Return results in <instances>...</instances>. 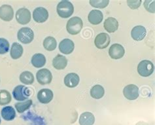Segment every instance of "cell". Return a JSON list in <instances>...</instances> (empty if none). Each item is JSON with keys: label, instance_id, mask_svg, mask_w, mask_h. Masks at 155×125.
I'll use <instances>...</instances> for the list:
<instances>
[{"label": "cell", "instance_id": "1", "mask_svg": "<svg viewBox=\"0 0 155 125\" xmlns=\"http://www.w3.org/2000/svg\"><path fill=\"white\" fill-rule=\"evenodd\" d=\"M56 9L58 15L63 18H67L71 17L74 12V7L72 3L67 0L61 1L57 5Z\"/></svg>", "mask_w": 155, "mask_h": 125}, {"label": "cell", "instance_id": "2", "mask_svg": "<svg viewBox=\"0 0 155 125\" xmlns=\"http://www.w3.org/2000/svg\"><path fill=\"white\" fill-rule=\"evenodd\" d=\"M83 23L82 19L78 17H74L69 20L67 22L66 29L69 34L77 35L83 28Z\"/></svg>", "mask_w": 155, "mask_h": 125}, {"label": "cell", "instance_id": "3", "mask_svg": "<svg viewBox=\"0 0 155 125\" xmlns=\"http://www.w3.org/2000/svg\"><path fill=\"white\" fill-rule=\"evenodd\" d=\"M17 38L19 41L23 44H29L34 40V31L30 28H22L18 31Z\"/></svg>", "mask_w": 155, "mask_h": 125}, {"label": "cell", "instance_id": "4", "mask_svg": "<svg viewBox=\"0 0 155 125\" xmlns=\"http://www.w3.org/2000/svg\"><path fill=\"white\" fill-rule=\"evenodd\" d=\"M154 71L153 64L149 60H143L138 64L137 72L142 77H148Z\"/></svg>", "mask_w": 155, "mask_h": 125}, {"label": "cell", "instance_id": "5", "mask_svg": "<svg viewBox=\"0 0 155 125\" xmlns=\"http://www.w3.org/2000/svg\"><path fill=\"white\" fill-rule=\"evenodd\" d=\"M13 97L16 100L24 101L30 96V90L29 88L24 85H18L16 87L13 91Z\"/></svg>", "mask_w": 155, "mask_h": 125}, {"label": "cell", "instance_id": "6", "mask_svg": "<svg viewBox=\"0 0 155 125\" xmlns=\"http://www.w3.org/2000/svg\"><path fill=\"white\" fill-rule=\"evenodd\" d=\"M36 78L39 84H50L52 80V75L51 72L44 68V69L39 70L36 74Z\"/></svg>", "mask_w": 155, "mask_h": 125}, {"label": "cell", "instance_id": "7", "mask_svg": "<svg viewBox=\"0 0 155 125\" xmlns=\"http://www.w3.org/2000/svg\"><path fill=\"white\" fill-rule=\"evenodd\" d=\"M16 20L20 25H27L31 21L30 11L26 8L19 9L16 13Z\"/></svg>", "mask_w": 155, "mask_h": 125}, {"label": "cell", "instance_id": "8", "mask_svg": "<svg viewBox=\"0 0 155 125\" xmlns=\"http://www.w3.org/2000/svg\"><path fill=\"white\" fill-rule=\"evenodd\" d=\"M124 97L129 100H135L139 96V88L135 84H128L123 90Z\"/></svg>", "mask_w": 155, "mask_h": 125}, {"label": "cell", "instance_id": "9", "mask_svg": "<svg viewBox=\"0 0 155 125\" xmlns=\"http://www.w3.org/2000/svg\"><path fill=\"white\" fill-rule=\"evenodd\" d=\"M110 41H111V39L107 34L101 33L96 37L94 43L97 49H104L109 46Z\"/></svg>", "mask_w": 155, "mask_h": 125}, {"label": "cell", "instance_id": "10", "mask_svg": "<svg viewBox=\"0 0 155 125\" xmlns=\"http://www.w3.org/2000/svg\"><path fill=\"white\" fill-rule=\"evenodd\" d=\"M14 17L13 7L9 5H3L0 7V18L5 22L12 21Z\"/></svg>", "mask_w": 155, "mask_h": 125}, {"label": "cell", "instance_id": "11", "mask_svg": "<svg viewBox=\"0 0 155 125\" xmlns=\"http://www.w3.org/2000/svg\"><path fill=\"white\" fill-rule=\"evenodd\" d=\"M125 51L124 47L120 44H113L109 50V54L113 59H120L124 55Z\"/></svg>", "mask_w": 155, "mask_h": 125}, {"label": "cell", "instance_id": "12", "mask_svg": "<svg viewBox=\"0 0 155 125\" xmlns=\"http://www.w3.org/2000/svg\"><path fill=\"white\" fill-rule=\"evenodd\" d=\"M34 20L38 23L45 22L48 18V11L44 7H38L33 12Z\"/></svg>", "mask_w": 155, "mask_h": 125}, {"label": "cell", "instance_id": "13", "mask_svg": "<svg viewBox=\"0 0 155 125\" xmlns=\"http://www.w3.org/2000/svg\"><path fill=\"white\" fill-rule=\"evenodd\" d=\"M75 49V44L69 39H64L59 44V50L64 54H71Z\"/></svg>", "mask_w": 155, "mask_h": 125}, {"label": "cell", "instance_id": "14", "mask_svg": "<svg viewBox=\"0 0 155 125\" xmlns=\"http://www.w3.org/2000/svg\"><path fill=\"white\" fill-rule=\"evenodd\" d=\"M38 99L42 104L49 103L53 99V92L48 88H43L39 90L38 93Z\"/></svg>", "mask_w": 155, "mask_h": 125}, {"label": "cell", "instance_id": "15", "mask_svg": "<svg viewBox=\"0 0 155 125\" xmlns=\"http://www.w3.org/2000/svg\"><path fill=\"white\" fill-rule=\"evenodd\" d=\"M146 29L143 26H136L133 28L131 31L132 38L137 41H140L143 39L146 36Z\"/></svg>", "mask_w": 155, "mask_h": 125}, {"label": "cell", "instance_id": "16", "mask_svg": "<svg viewBox=\"0 0 155 125\" xmlns=\"http://www.w3.org/2000/svg\"><path fill=\"white\" fill-rule=\"evenodd\" d=\"M80 81L79 75L75 73L68 74L64 77L65 85L69 88H74L78 85Z\"/></svg>", "mask_w": 155, "mask_h": 125}, {"label": "cell", "instance_id": "17", "mask_svg": "<svg viewBox=\"0 0 155 125\" xmlns=\"http://www.w3.org/2000/svg\"><path fill=\"white\" fill-rule=\"evenodd\" d=\"M104 15L100 10H92L88 16V21L93 25H97L103 21Z\"/></svg>", "mask_w": 155, "mask_h": 125}, {"label": "cell", "instance_id": "18", "mask_svg": "<svg viewBox=\"0 0 155 125\" xmlns=\"http://www.w3.org/2000/svg\"><path fill=\"white\" fill-rule=\"evenodd\" d=\"M68 65V59L64 56L58 54L52 60V66L58 70H64Z\"/></svg>", "mask_w": 155, "mask_h": 125}, {"label": "cell", "instance_id": "19", "mask_svg": "<svg viewBox=\"0 0 155 125\" xmlns=\"http://www.w3.org/2000/svg\"><path fill=\"white\" fill-rule=\"evenodd\" d=\"M104 26L106 31H107L109 33H113L118 30L119 22L115 18L109 17L105 20Z\"/></svg>", "mask_w": 155, "mask_h": 125}, {"label": "cell", "instance_id": "20", "mask_svg": "<svg viewBox=\"0 0 155 125\" xmlns=\"http://www.w3.org/2000/svg\"><path fill=\"white\" fill-rule=\"evenodd\" d=\"M95 122V117L92 113L84 112L79 117L80 125H93Z\"/></svg>", "mask_w": 155, "mask_h": 125}, {"label": "cell", "instance_id": "21", "mask_svg": "<svg viewBox=\"0 0 155 125\" xmlns=\"http://www.w3.org/2000/svg\"><path fill=\"white\" fill-rule=\"evenodd\" d=\"M2 116L7 121L13 120L16 117V112L14 108L11 106H6L3 107L2 110Z\"/></svg>", "mask_w": 155, "mask_h": 125}, {"label": "cell", "instance_id": "22", "mask_svg": "<svg viewBox=\"0 0 155 125\" xmlns=\"http://www.w3.org/2000/svg\"><path fill=\"white\" fill-rule=\"evenodd\" d=\"M31 64L37 68L43 67L46 64L45 56L41 53L35 54L31 58Z\"/></svg>", "mask_w": 155, "mask_h": 125}, {"label": "cell", "instance_id": "23", "mask_svg": "<svg viewBox=\"0 0 155 125\" xmlns=\"http://www.w3.org/2000/svg\"><path fill=\"white\" fill-rule=\"evenodd\" d=\"M23 54V48L18 43H14L12 45L10 55L11 58L14 60H17L21 57Z\"/></svg>", "mask_w": 155, "mask_h": 125}, {"label": "cell", "instance_id": "24", "mask_svg": "<svg viewBox=\"0 0 155 125\" xmlns=\"http://www.w3.org/2000/svg\"><path fill=\"white\" fill-rule=\"evenodd\" d=\"M105 94V90L102 86L96 84L94 86L91 90V95L93 98L100 99L103 97Z\"/></svg>", "mask_w": 155, "mask_h": 125}, {"label": "cell", "instance_id": "25", "mask_svg": "<svg viewBox=\"0 0 155 125\" xmlns=\"http://www.w3.org/2000/svg\"><path fill=\"white\" fill-rule=\"evenodd\" d=\"M57 43L55 38L48 36L43 41V47L48 51H52L56 49Z\"/></svg>", "mask_w": 155, "mask_h": 125}, {"label": "cell", "instance_id": "26", "mask_svg": "<svg viewBox=\"0 0 155 125\" xmlns=\"http://www.w3.org/2000/svg\"><path fill=\"white\" fill-rule=\"evenodd\" d=\"M20 81L25 84H31L34 82V76L30 71H24L20 75Z\"/></svg>", "mask_w": 155, "mask_h": 125}, {"label": "cell", "instance_id": "27", "mask_svg": "<svg viewBox=\"0 0 155 125\" xmlns=\"http://www.w3.org/2000/svg\"><path fill=\"white\" fill-rule=\"evenodd\" d=\"M11 95L9 91L0 90V106H5L11 102Z\"/></svg>", "mask_w": 155, "mask_h": 125}, {"label": "cell", "instance_id": "28", "mask_svg": "<svg viewBox=\"0 0 155 125\" xmlns=\"http://www.w3.org/2000/svg\"><path fill=\"white\" fill-rule=\"evenodd\" d=\"M32 105V100H28L23 102H18L15 104L16 110L20 113H22L29 109Z\"/></svg>", "mask_w": 155, "mask_h": 125}, {"label": "cell", "instance_id": "29", "mask_svg": "<svg viewBox=\"0 0 155 125\" xmlns=\"http://www.w3.org/2000/svg\"><path fill=\"white\" fill-rule=\"evenodd\" d=\"M109 0H91L90 4L96 8H100V9H104L109 5Z\"/></svg>", "mask_w": 155, "mask_h": 125}, {"label": "cell", "instance_id": "30", "mask_svg": "<svg viewBox=\"0 0 155 125\" xmlns=\"http://www.w3.org/2000/svg\"><path fill=\"white\" fill-rule=\"evenodd\" d=\"M9 49V43L5 38H0V54H6Z\"/></svg>", "mask_w": 155, "mask_h": 125}, {"label": "cell", "instance_id": "31", "mask_svg": "<svg viewBox=\"0 0 155 125\" xmlns=\"http://www.w3.org/2000/svg\"><path fill=\"white\" fill-rule=\"evenodd\" d=\"M155 2L154 0L153 1H151V0H147V1L144 2V7L145 8V9L150 12V13H154V3Z\"/></svg>", "mask_w": 155, "mask_h": 125}, {"label": "cell", "instance_id": "32", "mask_svg": "<svg viewBox=\"0 0 155 125\" xmlns=\"http://www.w3.org/2000/svg\"><path fill=\"white\" fill-rule=\"evenodd\" d=\"M127 3L129 7L131 8L132 9H136L138 7H140L141 4V0H134V1L128 0V1H127Z\"/></svg>", "mask_w": 155, "mask_h": 125}, {"label": "cell", "instance_id": "33", "mask_svg": "<svg viewBox=\"0 0 155 125\" xmlns=\"http://www.w3.org/2000/svg\"><path fill=\"white\" fill-rule=\"evenodd\" d=\"M0 124H1V119H0Z\"/></svg>", "mask_w": 155, "mask_h": 125}]
</instances>
